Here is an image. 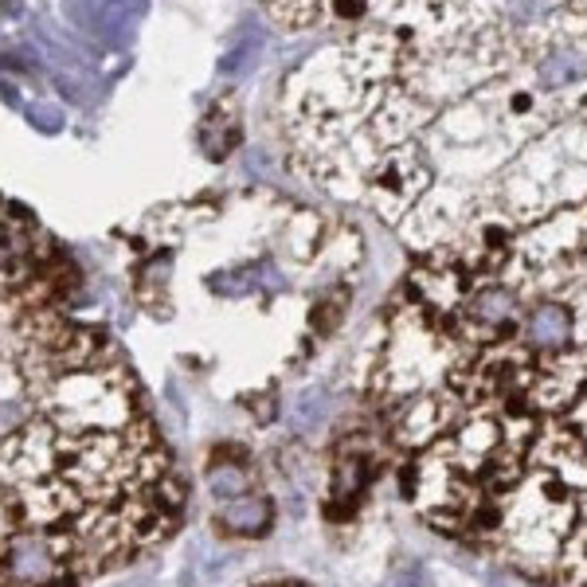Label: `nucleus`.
Wrapping results in <instances>:
<instances>
[{"mask_svg": "<svg viewBox=\"0 0 587 587\" xmlns=\"http://www.w3.org/2000/svg\"><path fill=\"white\" fill-rule=\"evenodd\" d=\"M325 411H329V400H325V391L313 388V391H305L302 400L294 403V423H298L302 430H310V427H317V423L325 420Z\"/></svg>", "mask_w": 587, "mask_h": 587, "instance_id": "7", "label": "nucleus"}, {"mask_svg": "<svg viewBox=\"0 0 587 587\" xmlns=\"http://www.w3.org/2000/svg\"><path fill=\"white\" fill-rule=\"evenodd\" d=\"M567 329H572V317H567L564 305H540V310L528 317V337H533V345H545V349L564 345Z\"/></svg>", "mask_w": 587, "mask_h": 587, "instance_id": "3", "label": "nucleus"}, {"mask_svg": "<svg viewBox=\"0 0 587 587\" xmlns=\"http://www.w3.org/2000/svg\"><path fill=\"white\" fill-rule=\"evenodd\" d=\"M271 517H274V505L263 494H243V498L227 501V505L215 513V521H220L227 533H235V537H263L266 528H271Z\"/></svg>", "mask_w": 587, "mask_h": 587, "instance_id": "2", "label": "nucleus"}, {"mask_svg": "<svg viewBox=\"0 0 587 587\" xmlns=\"http://www.w3.org/2000/svg\"><path fill=\"white\" fill-rule=\"evenodd\" d=\"M208 489H212L220 501H235L247 494V470L243 466H227V462H220V466L208 474Z\"/></svg>", "mask_w": 587, "mask_h": 587, "instance_id": "6", "label": "nucleus"}, {"mask_svg": "<svg viewBox=\"0 0 587 587\" xmlns=\"http://www.w3.org/2000/svg\"><path fill=\"white\" fill-rule=\"evenodd\" d=\"M540 83L545 87H567V83H576V78L587 75V59L576 55V51H557V55H548L540 63Z\"/></svg>", "mask_w": 587, "mask_h": 587, "instance_id": "4", "label": "nucleus"}, {"mask_svg": "<svg viewBox=\"0 0 587 587\" xmlns=\"http://www.w3.org/2000/svg\"><path fill=\"white\" fill-rule=\"evenodd\" d=\"M557 4L560 0H513L509 9H513V16H517L521 24H528V20H540L545 12H552Z\"/></svg>", "mask_w": 587, "mask_h": 587, "instance_id": "8", "label": "nucleus"}, {"mask_svg": "<svg viewBox=\"0 0 587 587\" xmlns=\"http://www.w3.org/2000/svg\"><path fill=\"white\" fill-rule=\"evenodd\" d=\"M185 478L107 333L32 290L0 243V548L55 545L78 579L173 537Z\"/></svg>", "mask_w": 587, "mask_h": 587, "instance_id": "1", "label": "nucleus"}, {"mask_svg": "<svg viewBox=\"0 0 587 587\" xmlns=\"http://www.w3.org/2000/svg\"><path fill=\"white\" fill-rule=\"evenodd\" d=\"M513 294L501 290V286H489V290H478L474 294V302H470V313L478 317V322H489V325H501L513 313Z\"/></svg>", "mask_w": 587, "mask_h": 587, "instance_id": "5", "label": "nucleus"}, {"mask_svg": "<svg viewBox=\"0 0 587 587\" xmlns=\"http://www.w3.org/2000/svg\"><path fill=\"white\" fill-rule=\"evenodd\" d=\"M333 12L341 20H361L369 12V0H333Z\"/></svg>", "mask_w": 587, "mask_h": 587, "instance_id": "9", "label": "nucleus"}]
</instances>
